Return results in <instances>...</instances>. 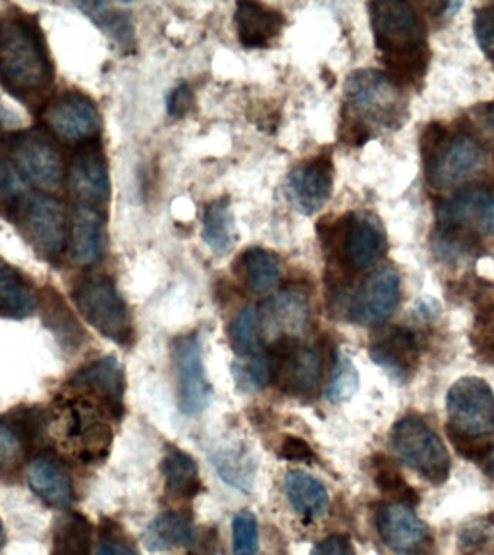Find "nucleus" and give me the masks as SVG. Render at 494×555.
<instances>
[{
	"label": "nucleus",
	"mask_w": 494,
	"mask_h": 555,
	"mask_svg": "<svg viewBox=\"0 0 494 555\" xmlns=\"http://www.w3.org/2000/svg\"><path fill=\"white\" fill-rule=\"evenodd\" d=\"M359 389V372L349 356L338 354L332 380L327 386L328 401L341 403L349 401Z\"/></svg>",
	"instance_id": "a19ab883"
},
{
	"label": "nucleus",
	"mask_w": 494,
	"mask_h": 555,
	"mask_svg": "<svg viewBox=\"0 0 494 555\" xmlns=\"http://www.w3.org/2000/svg\"><path fill=\"white\" fill-rule=\"evenodd\" d=\"M68 185L81 204L95 206L110 198V177L102 147L94 142L82 143L68 165Z\"/></svg>",
	"instance_id": "aec40b11"
},
{
	"label": "nucleus",
	"mask_w": 494,
	"mask_h": 555,
	"mask_svg": "<svg viewBox=\"0 0 494 555\" xmlns=\"http://www.w3.org/2000/svg\"><path fill=\"white\" fill-rule=\"evenodd\" d=\"M234 555H255L259 548V528L256 516L249 511L238 512L233 518Z\"/></svg>",
	"instance_id": "79ce46f5"
},
{
	"label": "nucleus",
	"mask_w": 494,
	"mask_h": 555,
	"mask_svg": "<svg viewBox=\"0 0 494 555\" xmlns=\"http://www.w3.org/2000/svg\"><path fill=\"white\" fill-rule=\"evenodd\" d=\"M390 447L401 462L431 483L441 485L448 479V450L440 436L418 416H405L393 425Z\"/></svg>",
	"instance_id": "423d86ee"
},
{
	"label": "nucleus",
	"mask_w": 494,
	"mask_h": 555,
	"mask_svg": "<svg viewBox=\"0 0 494 555\" xmlns=\"http://www.w3.org/2000/svg\"><path fill=\"white\" fill-rule=\"evenodd\" d=\"M238 39L246 48H266L280 37L285 17L280 12L255 2L237 3L234 13Z\"/></svg>",
	"instance_id": "a878e982"
},
{
	"label": "nucleus",
	"mask_w": 494,
	"mask_h": 555,
	"mask_svg": "<svg viewBox=\"0 0 494 555\" xmlns=\"http://www.w3.org/2000/svg\"><path fill=\"white\" fill-rule=\"evenodd\" d=\"M346 107L351 115L362 117L353 125L368 129V124L385 129L399 128L407 117L402 87L386 73L358 69L347 78ZM370 130V129H368Z\"/></svg>",
	"instance_id": "7ed1b4c3"
},
{
	"label": "nucleus",
	"mask_w": 494,
	"mask_h": 555,
	"mask_svg": "<svg viewBox=\"0 0 494 555\" xmlns=\"http://www.w3.org/2000/svg\"><path fill=\"white\" fill-rule=\"evenodd\" d=\"M39 307L42 310L43 325L51 330L61 347L76 350L82 345L84 332L54 288H43L39 293Z\"/></svg>",
	"instance_id": "c85d7f7f"
},
{
	"label": "nucleus",
	"mask_w": 494,
	"mask_h": 555,
	"mask_svg": "<svg viewBox=\"0 0 494 555\" xmlns=\"http://www.w3.org/2000/svg\"><path fill=\"white\" fill-rule=\"evenodd\" d=\"M310 320V301L301 288H285L259 307L260 337L271 340L298 338Z\"/></svg>",
	"instance_id": "a211bd4d"
},
{
	"label": "nucleus",
	"mask_w": 494,
	"mask_h": 555,
	"mask_svg": "<svg viewBox=\"0 0 494 555\" xmlns=\"http://www.w3.org/2000/svg\"><path fill=\"white\" fill-rule=\"evenodd\" d=\"M483 354L485 356V359L490 360V363L494 364V340L490 343L487 349L483 351Z\"/></svg>",
	"instance_id": "864d4df0"
},
{
	"label": "nucleus",
	"mask_w": 494,
	"mask_h": 555,
	"mask_svg": "<svg viewBox=\"0 0 494 555\" xmlns=\"http://www.w3.org/2000/svg\"><path fill=\"white\" fill-rule=\"evenodd\" d=\"M401 297V278L396 269L377 268L360 285L350 304V319L360 324H380L396 310Z\"/></svg>",
	"instance_id": "f3484780"
},
{
	"label": "nucleus",
	"mask_w": 494,
	"mask_h": 555,
	"mask_svg": "<svg viewBox=\"0 0 494 555\" xmlns=\"http://www.w3.org/2000/svg\"><path fill=\"white\" fill-rule=\"evenodd\" d=\"M54 68L41 29L24 13L0 16V82L17 99L50 89Z\"/></svg>",
	"instance_id": "f257e3e1"
},
{
	"label": "nucleus",
	"mask_w": 494,
	"mask_h": 555,
	"mask_svg": "<svg viewBox=\"0 0 494 555\" xmlns=\"http://www.w3.org/2000/svg\"><path fill=\"white\" fill-rule=\"evenodd\" d=\"M160 470L165 479V489L173 498H194L202 490L197 463L182 450L168 451L160 463Z\"/></svg>",
	"instance_id": "2f4dec72"
},
{
	"label": "nucleus",
	"mask_w": 494,
	"mask_h": 555,
	"mask_svg": "<svg viewBox=\"0 0 494 555\" xmlns=\"http://www.w3.org/2000/svg\"><path fill=\"white\" fill-rule=\"evenodd\" d=\"M368 354L392 379L406 382L418 369L419 345L411 330L392 327L381 332L372 341Z\"/></svg>",
	"instance_id": "4be33fe9"
},
{
	"label": "nucleus",
	"mask_w": 494,
	"mask_h": 555,
	"mask_svg": "<svg viewBox=\"0 0 494 555\" xmlns=\"http://www.w3.org/2000/svg\"><path fill=\"white\" fill-rule=\"evenodd\" d=\"M438 225H454L477 236H494V195L483 185H468L437 207Z\"/></svg>",
	"instance_id": "dca6fc26"
},
{
	"label": "nucleus",
	"mask_w": 494,
	"mask_h": 555,
	"mask_svg": "<svg viewBox=\"0 0 494 555\" xmlns=\"http://www.w3.org/2000/svg\"><path fill=\"white\" fill-rule=\"evenodd\" d=\"M377 531L381 541L393 553L414 555L424 548L428 540V527L402 503H386L376 515Z\"/></svg>",
	"instance_id": "412c9836"
},
{
	"label": "nucleus",
	"mask_w": 494,
	"mask_h": 555,
	"mask_svg": "<svg viewBox=\"0 0 494 555\" xmlns=\"http://www.w3.org/2000/svg\"><path fill=\"white\" fill-rule=\"evenodd\" d=\"M172 358L177 371L178 405L184 414L197 415L210 405L212 395L197 334L177 337Z\"/></svg>",
	"instance_id": "f8f14e48"
},
{
	"label": "nucleus",
	"mask_w": 494,
	"mask_h": 555,
	"mask_svg": "<svg viewBox=\"0 0 494 555\" xmlns=\"http://www.w3.org/2000/svg\"><path fill=\"white\" fill-rule=\"evenodd\" d=\"M311 555H358L349 538L332 535L318 542Z\"/></svg>",
	"instance_id": "603ef678"
},
{
	"label": "nucleus",
	"mask_w": 494,
	"mask_h": 555,
	"mask_svg": "<svg viewBox=\"0 0 494 555\" xmlns=\"http://www.w3.org/2000/svg\"><path fill=\"white\" fill-rule=\"evenodd\" d=\"M376 47L384 56L405 54L428 46L427 30L415 9L406 2L386 0L368 3Z\"/></svg>",
	"instance_id": "0eeeda50"
},
{
	"label": "nucleus",
	"mask_w": 494,
	"mask_h": 555,
	"mask_svg": "<svg viewBox=\"0 0 494 555\" xmlns=\"http://www.w3.org/2000/svg\"><path fill=\"white\" fill-rule=\"evenodd\" d=\"M67 386L69 392L98 403L113 420H119L123 415L125 372L119 360L113 356L84 364L68 380Z\"/></svg>",
	"instance_id": "4468645a"
},
{
	"label": "nucleus",
	"mask_w": 494,
	"mask_h": 555,
	"mask_svg": "<svg viewBox=\"0 0 494 555\" xmlns=\"http://www.w3.org/2000/svg\"><path fill=\"white\" fill-rule=\"evenodd\" d=\"M210 462L221 479L247 492L255 483L258 462L245 442L224 440L210 450Z\"/></svg>",
	"instance_id": "bb28decb"
},
{
	"label": "nucleus",
	"mask_w": 494,
	"mask_h": 555,
	"mask_svg": "<svg viewBox=\"0 0 494 555\" xmlns=\"http://www.w3.org/2000/svg\"><path fill=\"white\" fill-rule=\"evenodd\" d=\"M22 197L24 195L15 168L8 160L0 158V208L11 211L12 215Z\"/></svg>",
	"instance_id": "37998d69"
},
{
	"label": "nucleus",
	"mask_w": 494,
	"mask_h": 555,
	"mask_svg": "<svg viewBox=\"0 0 494 555\" xmlns=\"http://www.w3.org/2000/svg\"><path fill=\"white\" fill-rule=\"evenodd\" d=\"M232 373L237 388L243 392H258L273 382V363L268 353H255L238 358Z\"/></svg>",
	"instance_id": "4c0bfd02"
},
{
	"label": "nucleus",
	"mask_w": 494,
	"mask_h": 555,
	"mask_svg": "<svg viewBox=\"0 0 494 555\" xmlns=\"http://www.w3.org/2000/svg\"><path fill=\"white\" fill-rule=\"evenodd\" d=\"M203 237L216 254L225 255L236 242L232 204L227 197L207 204L203 212Z\"/></svg>",
	"instance_id": "72a5a7b5"
},
{
	"label": "nucleus",
	"mask_w": 494,
	"mask_h": 555,
	"mask_svg": "<svg viewBox=\"0 0 494 555\" xmlns=\"http://www.w3.org/2000/svg\"><path fill=\"white\" fill-rule=\"evenodd\" d=\"M106 237L104 220L93 206L80 204L69 219L68 254L73 262L90 267L103 258Z\"/></svg>",
	"instance_id": "b1692460"
},
{
	"label": "nucleus",
	"mask_w": 494,
	"mask_h": 555,
	"mask_svg": "<svg viewBox=\"0 0 494 555\" xmlns=\"http://www.w3.org/2000/svg\"><path fill=\"white\" fill-rule=\"evenodd\" d=\"M450 428L468 437L494 433V393L484 379L461 377L446 392Z\"/></svg>",
	"instance_id": "1a4fd4ad"
},
{
	"label": "nucleus",
	"mask_w": 494,
	"mask_h": 555,
	"mask_svg": "<svg viewBox=\"0 0 494 555\" xmlns=\"http://www.w3.org/2000/svg\"><path fill=\"white\" fill-rule=\"evenodd\" d=\"M281 459L286 462L310 463L315 459L314 451L302 438L288 436L281 442L277 450Z\"/></svg>",
	"instance_id": "de8ad7c7"
},
{
	"label": "nucleus",
	"mask_w": 494,
	"mask_h": 555,
	"mask_svg": "<svg viewBox=\"0 0 494 555\" xmlns=\"http://www.w3.org/2000/svg\"><path fill=\"white\" fill-rule=\"evenodd\" d=\"M51 555H91V525L86 516L73 512L56 522Z\"/></svg>",
	"instance_id": "c9c22d12"
},
{
	"label": "nucleus",
	"mask_w": 494,
	"mask_h": 555,
	"mask_svg": "<svg viewBox=\"0 0 494 555\" xmlns=\"http://www.w3.org/2000/svg\"><path fill=\"white\" fill-rule=\"evenodd\" d=\"M448 141V133L441 124H429L425 126L420 134L419 147L424 163L427 164L441 151V147Z\"/></svg>",
	"instance_id": "49530a36"
},
{
	"label": "nucleus",
	"mask_w": 494,
	"mask_h": 555,
	"mask_svg": "<svg viewBox=\"0 0 494 555\" xmlns=\"http://www.w3.org/2000/svg\"><path fill=\"white\" fill-rule=\"evenodd\" d=\"M43 124L67 142H91L102 129V117L93 100L80 91H64L48 103Z\"/></svg>",
	"instance_id": "ddd939ff"
},
{
	"label": "nucleus",
	"mask_w": 494,
	"mask_h": 555,
	"mask_svg": "<svg viewBox=\"0 0 494 555\" xmlns=\"http://www.w3.org/2000/svg\"><path fill=\"white\" fill-rule=\"evenodd\" d=\"M230 345L238 358L258 353L259 324L258 310L253 307L243 308L230 327Z\"/></svg>",
	"instance_id": "58836bf2"
},
{
	"label": "nucleus",
	"mask_w": 494,
	"mask_h": 555,
	"mask_svg": "<svg viewBox=\"0 0 494 555\" xmlns=\"http://www.w3.org/2000/svg\"><path fill=\"white\" fill-rule=\"evenodd\" d=\"M240 263L246 284L256 294L266 293L280 281L281 262L272 251L250 247L243 254Z\"/></svg>",
	"instance_id": "e433bc0d"
},
{
	"label": "nucleus",
	"mask_w": 494,
	"mask_h": 555,
	"mask_svg": "<svg viewBox=\"0 0 494 555\" xmlns=\"http://www.w3.org/2000/svg\"><path fill=\"white\" fill-rule=\"evenodd\" d=\"M72 298L82 319L103 337L120 346L130 345L132 317L110 278H86L74 286Z\"/></svg>",
	"instance_id": "20e7f679"
},
{
	"label": "nucleus",
	"mask_w": 494,
	"mask_h": 555,
	"mask_svg": "<svg viewBox=\"0 0 494 555\" xmlns=\"http://www.w3.org/2000/svg\"><path fill=\"white\" fill-rule=\"evenodd\" d=\"M269 347L273 382L281 390L290 395H306L316 388L323 373V356L318 349L301 345L298 338H281Z\"/></svg>",
	"instance_id": "9b49d317"
},
{
	"label": "nucleus",
	"mask_w": 494,
	"mask_h": 555,
	"mask_svg": "<svg viewBox=\"0 0 494 555\" xmlns=\"http://www.w3.org/2000/svg\"><path fill=\"white\" fill-rule=\"evenodd\" d=\"M142 538L146 548L154 553L178 548L193 542V522L184 512H164L151 520Z\"/></svg>",
	"instance_id": "c756f323"
},
{
	"label": "nucleus",
	"mask_w": 494,
	"mask_h": 555,
	"mask_svg": "<svg viewBox=\"0 0 494 555\" xmlns=\"http://www.w3.org/2000/svg\"><path fill=\"white\" fill-rule=\"evenodd\" d=\"M472 124L480 137L494 141V103H484L472 108Z\"/></svg>",
	"instance_id": "8fccbe9b"
},
{
	"label": "nucleus",
	"mask_w": 494,
	"mask_h": 555,
	"mask_svg": "<svg viewBox=\"0 0 494 555\" xmlns=\"http://www.w3.org/2000/svg\"><path fill=\"white\" fill-rule=\"evenodd\" d=\"M194 104L193 90L186 82H181L169 93L167 99L168 115L172 117H182L191 111Z\"/></svg>",
	"instance_id": "09e8293b"
},
{
	"label": "nucleus",
	"mask_w": 494,
	"mask_h": 555,
	"mask_svg": "<svg viewBox=\"0 0 494 555\" xmlns=\"http://www.w3.org/2000/svg\"><path fill=\"white\" fill-rule=\"evenodd\" d=\"M28 481L32 492L54 509H67L76 501L72 476L55 455H37L30 463Z\"/></svg>",
	"instance_id": "393cba45"
},
{
	"label": "nucleus",
	"mask_w": 494,
	"mask_h": 555,
	"mask_svg": "<svg viewBox=\"0 0 494 555\" xmlns=\"http://www.w3.org/2000/svg\"><path fill=\"white\" fill-rule=\"evenodd\" d=\"M437 258L448 264H458L479 254L480 236L454 225H438L432 237Z\"/></svg>",
	"instance_id": "f704fd0d"
},
{
	"label": "nucleus",
	"mask_w": 494,
	"mask_h": 555,
	"mask_svg": "<svg viewBox=\"0 0 494 555\" xmlns=\"http://www.w3.org/2000/svg\"><path fill=\"white\" fill-rule=\"evenodd\" d=\"M386 236L379 220L367 212H354L342 228L341 251L346 263L364 269L377 262L384 254Z\"/></svg>",
	"instance_id": "5701e85b"
},
{
	"label": "nucleus",
	"mask_w": 494,
	"mask_h": 555,
	"mask_svg": "<svg viewBox=\"0 0 494 555\" xmlns=\"http://www.w3.org/2000/svg\"><path fill=\"white\" fill-rule=\"evenodd\" d=\"M474 33L481 51L494 61V4L476 9Z\"/></svg>",
	"instance_id": "c03bdc74"
},
{
	"label": "nucleus",
	"mask_w": 494,
	"mask_h": 555,
	"mask_svg": "<svg viewBox=\"0 0 494 555\" xmlns=\"http://www.w3.org/2000/svg\"><path fill=\"white\" fill-rule=\"evenodd\" d=\"M448 437L451 442H453L455 450L458 451V454H461L463 457L468 460H481L489 457L490 453L493 451L489 442L477 441L476 438L479 437L464 436V434L454 431V429L450 427Z\"/></svg>",
	"instance_id": "a18cd8bd"
},
{
	"label": "nucleus",
	"mask_w": 494,
	"mask_h": 555,
	"mask_svg": "<svg viewBox=\"0 0 494 555\" xmlns=\"http://www.w3.org/2000/svg\"><path fill=\"white\" fill-rule=\"evenodd\" d=\"M12 216L22 237L42 258L55 260L68 249L69 217L58 198L41 193L24 195Z\"/></svg>",
	"instance_id": "39448f33"
},
{
	"label": "nucleus",
	"mask_w": 494,
	"mask_h": 555,
	"mask_svg": "<svg viewBox=\"0 0 494 555\" xmlns=\"http://www.w3.org/2000/svg\"><path fill=\"white\" fill-rule=\"evenodd\" d=\"M483 146L467 132L448 139L435 156L425 164V176L433 189L448 190L461 184L480 168Z\"/></svg>",
	"instance_id": "2eb2a0df"
},
{
	"label": "nucleus",
	"mask_w": 494,
	"mask_h": 555,
	"mask_svg": "<svg viewBox=\"0 0 494 555\" xmlns=\"http://www.w3.org/2000/svg\"><path fill=\"white\" fill-rule=\"evenodd\" d=\"M375 483L385 496L392 498L394 503H402L410 507L418 505L419 494L403 479L398 468L388 460L376 463Z\"/></svg>",
	"instance_id": "ea45409f"
},
{
	"label": "nucleus",
	"mask_w": 494,
	"mask_h": 555,
	"mask_svg": "<svg viewBox=\"0 0 494 555\" xmlns=\"http://www.w3.org/2000/svg\"><path fill=\"white\" fill-rule=\"evenodd\" d=\"M285 193L295 210L301 215L318 212L332 197V160L321 156L295 167L286 178Z\"/></svg>",
	"instance_id": "6ab92c4d"
},
{
	"label": "nucleus",
	"mask_w": 494,
	"mask_h": 555,
	"mask_svg": "<svg viewBox=\"0 0 494 555\" xmlns=\"http://www.w3.org/2000/svg\"><path fill=\"white\" fill-rule=\"evenodd\" d=\"M98 555H139L125 540L113 533L110 529L102 531L98 546Z\"/></svg>",
	"instance_id": "3c124183"
},
{
	"label": "nucleus",
	"mask_w": 494,
	"mask_h": 555,
	"mask_svg": "<svg viewBox=\"0 0 494 555\" xmlns=\"http://www.w3.org/2000/svg\"><path fill=\"white\" fill-rule=\"evenodd\" d=\"M13 168L30 184L54 190L64 178V164L54 142L41 130L29 129L13 134L9 141Z\"/></svg>",
	"instance_id": "6e6552de"
},
{
	"label": "nucleus",
	"mask_w": 494,
	"mask_h": 555,
	"mask_svg": "<svg viewBox=\"0 0 494 555\" xmlns=\"http://www.w3.org/2000/svg\"><path fill=\"white\" fill-rule=\"evenodd\" d=\"M286 498L294 509L307 519L323 516L328 509V493L314 476L303 472H289L285 476Z\"/></svg>",
	"instance_id": "7c9ffc66"
},
{
	"label": "nucleus",
	"mask_w": 494,
	"mask_h": 555,
	"mask_svg": "<svg viewBox=\"0 0 494 555\" xmlns=\"http://www.w3.org/2000/svg\"><path fill=\"white\" fill-rule=\"evenodd\" d=\"M4 542H6V533H4L3 525L0 522V551H2Z\"/></svg>",
	"instance_id": "5fc2aeb1"
},
{
	"label": "nucleus",
	"mask_w": 494,
	"mask_h": 555,
	"mask_svg": "<svg viewBox=\"0 0 494 555\" xmlns=\"http://www.w3.org/2000/svg\"><path fill=\"white\" fill-rule=\"evenodd\" d=\"M39 307V294L28 280L6 260L0 259V319L25 320Z\"/></svg>",
	"instance_id": "cd10ccee"
},
{
	"label": "nucleus",
	"mask_w": 494,
	"mask_h": 555,
	"mask_svg": "<svg viewBox=\"0 0 494 555\" xmlns=\"http://www.w3.org/2000/svg\"><path fill=\"white\" fill-rule=\"evenodd\" d=\"M77 8L89 16L98 28L102 29L112 41L125 51H132L134 47V28L132 17L128 12L120 11L110 3L80 2Z\"/></svg>",
	"instance_id": "473e14b6"
},
{
	"label": "nucleus",
	"mask_w": 494,
	"mask_h": 555,
	"mask_svg": "<svg viewBox=\"0 0 494 555\" xmlns=\"http://www.w3.org/2000/svg\"><path fill=\"white\" fill-rule=\"evenodd\" d=\"M47 431L48 412L41 408H20L8 416H0V479L20 470Z\"/></svg>",
	"instance_id": "9d476101"
},
{
	"label": "nucleus",
	"mask_w": 494,
	"mask_h": 555,
	"mask_svg": "<svg viewBox=\"0 0 494 555\" xmlns=\"http://www.w3.org/2000/svg\"><path fill=\"white\" fill-rule=\"evenodd\" d=\"M60 395L48 412L51 423L60 427L61 446L78 462H103L113 442V420L102 406L80 395Z\"/></svg>",
	"instance_id": "f03ea898"
},
{
	"label": "nucleus",
	"mask_w": 494,
	"mask_h": 555,
	"mask_svg": "<svg viewBox=\"0 0 494 555\" xmlns=\"http://www.w3.org/2000/svg\"><path fill=\"white\" fill-rule=\"evenodd\" d=\"M489 460H490V470H492V473L494 475V450L492 451V453H490Z\"/></svg>",
	"instance_id": "6e6d98bb"
}]
</instances>
